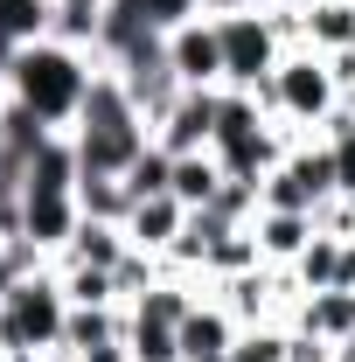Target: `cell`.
Instances as JSON below:
<instances>
[{"label": "cell", "instance_id": "cell-1", "mask_svg": "<svg viewBox=\"0 0 355 362\" xmlns=\"http://www.w3.org/2000/svg\"><path fill=\"white\" fill-rule=\"evenodd\" d=\"M91 77H98V56H84V49H70V42H49V35H42V42H21L14 63L0 70L7 98L28 105L49 133H70V126H77Z\"/></svg>", "mask_w": 355, "mask_h": 362}, {"label": "cell", "instance_id": "cell-2", "mask_svg": "<svg viewBox=\"0 0 355 362\" xmlns=\"http://www.w3.org/2000/svg\"><path fill=\"white\" fill-rule=\"evenodd\" d=\"M251 98H258V112H265L272 126H293V133H307V139L320 133V126H327V112L342 105L334 70H327V56H320V49H286V63H279Z\"/></svg>", "mask_w": 355, "mask_h": 362}, {"label": "cell", "instance_id": "cell-3", "mask_svg": "<svg viewBox=\"0 0 355 362\" xmlns=\"http://www.w3.org/2000/svg\"><path fill=\"white\" fill-rule=\"evenodd\" d=\"M216 42H223V90H258L286 63V42L272 35L265 7H237V14H216Z\"/></svg>", "mask_w": 355, "mask_h": 362}, {"label": "cell", "instance_id": "cell-4", "mask_svg": "<svg viewBox=\"0 0 355 362\" xmlns=\"http://www.w3.org/2000/svg\"><path fill=\"white\" fill-rule=\"evenodd\" d=\"M168 63H175V77H181L188 90H223V42H216V21H209V14L181 21L175 35H168Z\"/></svg>", "mask_w": 355, "mask_h": 362}, {"label": "cell", "instance_id": "cell-5", "mask_svg": "<svg viewBox=\"0 0 355 362\" xmlns=\"http://www.w3.org/2000/svg\"><path fill=\"white\" fill-rule=\"evenodd\" d=\"M84 223V209H77V188H63V195H35V188H21V237L42 251L49 265L63 258V244L77 237Z\"/></svg>", "mask_w": 355, "mask_h": 362}, {"label": "cell", "instance_id": "cell-6", "mask_svg": "<svg viewBox=\"0 0 355 362\" xmlns=\"http://www.w3.org/2000/svg\"><path fill=\"white\" fill-rule=\"evenodd\" d=\"M216 105L223 90H181L175 105H168V119L153 126V146H168V153H209V139H216Z\"/></svg>", "mask_w": 355, "mask_h": 362}, {"label": "cell", "instance_id": "cell-7", "mask_svg": "<svg viewBox=\"0 0 355 362\" xmlns=\"http://www.w3.org/2000/svg\"><path fill=\"white\" fill-rule=\"evenodd\" d=\"M293 334H313V341H327V349H342L355 334V293H300L293 300V320H286Z\"/></svg>", "mask_w": 355, "mask_h": 362}, {"label": "cell", "instance_id": "cell-8", "mask_svg": "<svg viewBox=\"0 0 355 362\" xmlns=\"http://www.w3.org/2000/svg\"><path fill=\"white\" fill-rule=\"evenodd\" d=\"M133 251V237H126V223H77V237L63 244V258L56 265L70 272V265H91V272H119V258Z\"/></svg>", "mask_w": 355, "mask_h": 362}, {"label": "cell", "instance_id": "cell-9", "mask_svg": "<svg viewBox=\"0 0 355 362\" xmlns=\"http://www.w3.org/2000/svg\"><path fill=\"white\" fill-rule=\"evenodd\" d=\"M181 223H188V209H181L175 195H146V202H133V216H126V237H133V251L168 258V244L181 237Z\"/></svg>", "mask_w": 355, "mask_h": 362}, {"label": "cell", "instance_id": "cell-10", "mask_svg": "<svg viewBox=\"0 0 355 362\" xmlns=\"http://www.w3.org/2000/svg\"><path fill=\"white\" fill-rule=\"evenodd\" d=\"M251 237H258L265 265H293L313 244V216H300V209H258V216H251Z\"/></svg>", "mask_w": 355, "mask_h": 362}, {"label": "cell", "instance_id": "cell-11", "mask_svg": "<svg viewBox=\"0 0 355 362\" xmlns=\"http://www.w3.org/2000/svg\"><path fill=\"white\" fill-rule=\"evenodd\" d=\"M230 341H237V320L223 314L216 300H202L181 320V362H230Z\"/></svg>", "mask_w": 355, "mask_h": 362}, {"label": "cell", "instance_id": "cell-12", "mask_svg": "<svg viewBox=\"0 0 355 362\" xmlns=\"http://www.w3.org/2000/svg\"><path fill=\"white\" fill-rule=\"evenodd\" d=\"M112 341H126V307H70L63 320V356H91V349H112Z\"/></svg>", "mask_w": 355, "mask_h": 362}, {"label": "cell", "instance_id": "cell-13", "mask_svg": "<svg viewBox=\"0 0 355 362\" xmlns=\"http://www.w3.org/2000/svg\"><path fill=\"white\" fill-rule=\"evenodd\" d=\"M307 49H320V56L355 49V0H313L307 7Z\"/></svg>", "mask_w": 355, "mask_h": 362}, {"label": "cell", "instance_id": "cell-14", "mask_svg": "<svg viewBox=\"0 0 355 362\" xmlns=\"http://www.w3.org/2000/svg\"><path fill=\"white\" fill-rule=\"evenodd\" d=\"M77 209H84L91 223H126V216H133V188H126V175H84V181H77Z\"/></svg>", "mask_w": 355, "mask_h": 362}, {"label": "cell", "instance_id": "cell-15", "mask_svg": "<svg viewBox=\"0 0 355 362\" xmlns=\"http://www.w3.org/2000/svg\"><path fill=\"white\" fill-rule=\"evenodd\" d=\"M286 272H293V286H300V293H334V272H342V237L313 230V244H307Z\"/></svg>", "mask_w": 355, "mask_h": 362}, {"label": "cell", "instance_id": "cell-16", "mask_svg": "<svg viewBox=\"0 0 355 362\" xmlns=\"http://www.w3.org/2000/svg\"><path fill=\"white\" fill-rule=\"evenodd\" d=\"M223 188V168L216 153H181L175 160V181H168V195H175L181 209H209V195Z\"/></svg>", "mask_w": 355, "mask_h": 362}, {"label": "cell", "instance_id": "cell-17", "mask_svg": "<svg viewBox=\"0 0 355 362\" xmlns=\"http://www.w3.org/2000/svg\"><path fill=\"white\" fill-rule=\"evenodd\" d=\"M126 356L133 362H181V327L146 320V314H126Z\"/></svg>", "mask_w": 355, "mask_h": 362}, {"label": "cell", "instance_id": "cell-18", "mask_svg": "<svg viewBox=\"0 0 355 362\" xmlns=\"http://www.w3.org/2000/svg\"><path fill=\"white\" fill-rule=\"evenodd\" d=\"M230 362H293V327L286 320H258V327H237Z\"/></svg>", "mask_w": 355, "mask_h": 362}, {"label": "cell", "instance_id": "cell-19", "mask_svg": "<svg viewBox=\"0 0 355 362\" xmlns=\"http://www.w3.org/2000/svg\"><path fill=\"white\" fill-rule=\"evenodd\" d=\"M49 14H56V0H0V28H7V42H42L49 35Z\"/></svg>", "mask_w": 355, "mask_h": 362}, {"label": "cell", "instance_id": "cell-20", "mask_svg": "<svg viewBox=\"0 0 355 362\" xmlns=\"http://www.w3.org/2000/svg\"><path fill=\"white\" fill-rule=\"evenodd\" d=\"M112 7H119V14H133L139 28H153V35H175L181 21H195V14H202L195 0H112Z\"/></svg>", "mask_w": 355, "mask_h": 362}, {"label": "cell", "instance_id": "cell-21", "mask_svg": "<svg viewBox=\"0 0 355 362\" xmlns=\"http://www.w3.org/2000/svg\"><path fill=\"white\" fill-rule=\"evenodd\" d=\"M63 293H70V307H126V300H119V279H112V272H91V265L63 272Z\"/></svg>", "mask_w": 355, "mask_h": 362}, {"label": "cell", "instance_id": "cell-22", "mask_svg": "<svg viewBox=\"0 0 355 362\" xmlns=\"http://www.w3.org/2000/svg\"><path fill=\"white\" fill-rule=\"evenodd\" d=\"M168 181H175V153H168V146H146L133 168H126V188H133V202H146V195H168Z\"/></svg>", "mask_w": 355, "mask_h": 362}, {"label": "cell", "instance_id": "cell-23", "mask_svg": "<svg viewBox=\"0 0 355 362\" xmlns=\"http://www.w3.org/2000/svg\"><path fill=\"white\" fill-rule=\"evenodd\" d=\"M327 153H334V181H342V195H355V133L327 139Z\"/></svg>", "mask_w": 355, "mask_h": 362}, {"label": "cell", "instance_id": "cell-24", "mask_svg": "<svg viewBox=\"0 0 355 362\" xmlns=\"http://www.w3.org/2000/svg\"><path fill=\"white\" fill-rule=\"evenodd\" d=\"M195 7H202V14H209V21H216V14H237V7H244V0H195Z\"/></svg>", "mask_w": 355, "mask_h": 362}, {"label": "cell", "instance_id": "cell-25", "mask_svg": "<svg viewBox=\"0 0 355 362\" xmlns=\"http://www.w3.org/2000/svg\"><path fill=\"white\" fill-rule=\"evenodd\" d=\"M7 63H14V42H7V28H0V70H7Z\"/></svg>", "mask_w": 355, "mask_h": 362}, {"label": "cell", "instance_id": "cell-26", "mask_svg": "<svg viewBox=\"0 0 355 362\" xmlns=\"http://www.w3.org/2000/svg\"><path fill=\"white\" fill-rule=\"evenodd\" d=\"M334 356H349V362H355V334H349V341H342V349H334Z\"/></svg>", "mask_w": 355, "mask_h": 362}, {"label": "cell", "instance_id": "cell-27", "mask_svg": "<svg viewBox=\"0 0 355 362\" xmlns=\"http://www.w3.org/2000/svg\"><path fill=\"white\" fill-rule=\"evenodd\" d=\"M244 7H279V0H244Z\"/></svg>", "mask_w": 355, "mask_h": 362}, {"label": "cell", "instance_id": "cell-28", "mask_svg": "<svg viewBox=\"0 0 355 362\" xmlns=\"http://www.w3.org/2000/svg\"><path fill=\"white\" fill-rule=\"evenodd\" d=\"M0 293H7V279H0Z\"/></svg>", "mask_w": 355, "mask_h": 362}]
</instances>
